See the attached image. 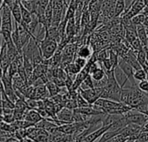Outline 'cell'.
<instances>
[{
    "mask_svg": "<svg viewBox=\"0 0 148 142\" xmlns=\"http://www.w3.org/2000/svg\"><path fill=\"white\" fill-rule=\"evenodd\" d=\"M37 43L43 60L51 58L58 49V43L52 39L43 38Z\"/></svg>",
    "mask_w": 148,
    "mask_h": 142,
    "instance_id": "obj_1",
    "label": "cell"
},
{
    "mask_svg": "<svg viewBox=\"0 0 148 142\" xmlns=\"http://www.w3.org/2000/svg\"><path fill=\"white\" fill-rule=\"evenodd\" d=\"M1 16H2V27L1 31H10L12 32L13 25H12V14L11 10L8 5L3 4L0 7Z\"/></svg>",
    "mask_w": 148,
    "mask_h": 142,
    "instance_id": "obj_2",
    "label": "cell"
},
{
    "mask_svg": "<svg viewBox=\"0 0 148 142\" xmlns=\"http://www.w3.org/2000/svg\"><path fill=\"white\" fill-rule=\"evenodd\" d=\"M127 123H133L142 127L148 121V115L135 109H131L124 115Z\"/></svg>",
    "mask_w": 148,
    "mask_h": 142,
    "instance_id": "obj_3",
    "label": "cell"
},
{
    "mask_svg": "<svg viewBox=\"0 0 148 142\" xmlns=\"http://www.w3.org/2000/svg\"><path fill=\"white\" fill-rule=\"evenodd\" d=\"M103 88L99 87H94L88 89H78L82 96L90 104L93 105L99 98H101V93H102Z\"/></svg>",
    "mask_w": 148,
    "mask_h": 142,
    "instance_id": "obj_4",
    "label": "cell"
},
{
    "mask_svg": "<svg viewBox=\"0 0 148 142\" xmlns=\"http://www.w3.org/2000/svg\"><path fill=\"white\" fill-rule=\"evenodd\" d=\"M118 66L121 69V70L127 75L128 80L130 81V82L134 85L136 86L135 83V79L134 77V68L131 66L130 63H128L123 57L122 58H119V62H118Z\"/></svg>",
    "mask_w": 148,
    "mask_h": 142,
    "instance_id": "obj_5",
    "label": "cell"
},
{
    "mask_svg": "<svg viewBox=\"0 0 148 142\" xmlns=\"http://www.w3.org/2000/svg\"><path fill=\"white\" fill-rule=\"evenodd\" d=\"M114 77L117 81V82L119 83V85L123 88H128V87H132L134 86L130 81L128 80L127 75L121 70V69L117 65L114 69Z\"/></svg>",
    "mask_w": 148,
    "mask_h": 142,
    "instance_id": "obj_6",
    "label": "cell"
},
{
    "mask_svg": "<svg viewBox=\"0 0 148 142\" xmlns=\"http://www.w3.org/2000/svg\"><path fill=\"white\" fill-rule=\"evenodd\" d=\"M111 124L110 125H101V127L98 129H95V131H93L92 133H90L89 134H88L83 140L82 141L84 142H91V141H98L104 133H106L107 131H108L111 128Z\"/></svg>",
    "mask_w": 148,
    "mask_h": 142,
    "instance_id": "obj_7",
    "label": "cell"
},
{
    "mask_svg": "<svg viewBox=\"0 0 148 142\" xmlns=\"http://www.w3.org/2000/svg\"><path fill=\"white\" fill-rule=\"evenodd\" d=\"M56 119L60 121L61 122H62L63 124L74 122V111L63 107L56 114Z\"/></svg>",
    "mask_w": 148,
    "mask_h": 142,
    "instance_id": "obj_8",
    "label": "cell"
},
{
    "mask_svg": "<svg viewBox=\"0 0 148 142\" xmlns=\"http://www.w3.org/2000/svg\"><path fill=\"white\" fill-rule=\"evenodd\" d=\"M75 113H79L87 116H95V115H103V113L100 110L95 109L93 105H89L87 107H82V108H76L73 110Z\"/></svg>",
    "mask_w": 148,
    "mask_h": 142,
    "instance_id": "obj_9",
    "label": "cell"
},
{
    "mask_svg": "<svg viewBox=\"0 0 148 142\" xmlns=\"http://www.w3.org/2000/svg\"><path fill=\"white\" fill-rule=\"evenodd\" d=\"M93 52L94 51H93L91 46L88 43H84V44L78 47L77 51H76V56L86 58V59H88L92 56Z\"/></svg>",
    "mask_w": 148,
    "mask_h": 142,
    "instance_id": "obj_10",
    "label": "cell"
},
{
    "mask_svg": "<svg viewBox=\"0 0 148 142\" xmlns=\"http://www.w3.org/2000/svg\"><path fill=\"white\" fill-rule=\"evenodd\" d=\"M20 1L21 0H14V3L10 8L12 16L14 17V20L18 24L22 22V14H21V8H20Z\"/></svg>",
    "mask_w": 148,
    "mask_h": 142,
    "instance_id": "obj_11",
    "label": "cell"
},
{
    "mask_svg": "<svg viewBox=\"0 0 148 142\" xmlns=\"http://www.w3.org/2000/svg\"><path fill=\"white\" fill-rule=\"evenodd\" d=\"M6 43H7V56H8V59L10 60V62H11L17 57L18 55H20V53L18 52L16 45L12 42V40Z\"/></svg>",
    "mask_w": 148,
    "mask_h": 142,
    "instance_id": "obj_12",
    "label": "cell"
},
{
    "mask_svg": "<svg viewBox=\"0 0 148 142\" xmlns=\"http://www.w3.org/2000/svg\"><path fill=\"white\" fill-rule=\"evenodd\" d=\"M136 31H137V37L140 40L143 47L148 45V36L147 34L146 27L141 24V25H137L136 26Z\"/></svg>",
    "mask_w": 148,
    "mask_h": 142,
    "instance_id": "obj_13",
    "label": "cell"
},
{
    "mask_svg": "<svg viewBox=\"0 0 148 142\" xmlns=\"http://www.w3.org/2000/svg\"><path fill=\"white\" fill-rule=\"evenodd\" d=\"M63 69L65 70V72L67 73L68 75H69L70 77H72V78L75 80V75L81 71L82 69H81L77 64H75L74 62H72L69 63L68 65H66V66L63 68Z\"/></svg>",
    "mask_w": 148,
    "mask_h": 142,
    "instance_id": "obj_14",
    "label": "cell"
},
{
    "mask_svg": "<svg viewBox=\"0 0 148 142\" xmlns=\"http://www.w3.org/2000/svg\"><path fill=\"white\" fill-rule=\"evenodd\" d=\"M20 8H21V14H22V22L25 24H28L31 22L32 17H33V14L29 11L21 3L20 1Z\"/></svg>",
    "mask_w": 148,
    "mask_h": 142,
    "instance_id": "obj_15",
    "label": "cell"
},
{
    "mask_svg": "<svg viewBox=\"0 0 148 142\" xmlns=\"http://www.w3.org/2000/svg\"><path fill=\"white\" fill-rule=\"evenodd\" d=\"M45 85H46V88H47V89H48V91H49V97H52V96H54V95L59 94L60 91H61V88H62V87H59L58 85H56V84L54 82H52V81H50V82L48 81V82L45 83Z\"/></svg>",
    "mask_w": 148,
    "mask_h": 142,
    "instance_id": "obj_16",
    "label": "cell"
},
{
    "mask_svg": "<svg viewBox=\"0 0 148 142\" xmlns=\"http://www.w3.org/2000/svg\"><path fill=\"white\" fill-rule=\"evenodd\" d=\"M125 9H126L125 0H116L115 6H114V17H119L124 12Z\"/></svg>",
    "mask_w": 148,
    "mask_h": 142,
    "instance_id": "obj_17",
    "label": "cell"
},
{
    "mask_svg": "<svg viewBox=\"0 0 148 142\" xmlns=\"http://www.w3.org/2000/svg\"><path fill=\"white\" fill-rule=\"evenodd\" d=\"M91 76L93 78V80L95 82H98V81H101L102 80L105 76H106V71L105 69L101 67L98 68L96 70H95L92 74H91Z\"/></svg>",
    "mask_w": 148,
    "mask_h": 142,
    "instance_id": "obj_18",
    "label": "cell"
},
{
    "mask_svg": "<svg viewBox=\"0 0 148 142\" xmlns=\"http://www.w3.org/2000/svg\"><path fill=\"white\" fill-rule=\"evenodd\" d=\"M94 87H95V85H94V80H93L91 75L89 74V75H87V77L81 83L79 88L80 89H88V88H94Z\"/></svg>",
    "mask_w": 148,
    "mask_h": 142,
    "instance_id": "obj_19",
    "label": "cell"
},
{
    "mask_svg": "<svg viewBox=\"0 0 148 142\" xmlns=\"http://www.w3.org/2000/svg\"><path fill=\"white\" fill-rule=\"evenodd\" d=\"M134 77L136 81H143V80H146L147 78V71L144 69H137L134 71Z\"/></svg>",
    "mask_w": 148,
    "mask_h": 142,
    "instance_id": "obj_20",
    "label": "cell"
},
{
    "mask_svg": "<svg viewBox=\"0 0 148 142\" xmlns=\"http://www.w3.org/2000/svg\"><path fill=\"white\" fill-rule=\"evenodd\" d=\"M145 18H146V15H144L142 12H140L139 14L135 15V16L131 19V21H132V23H133L134 25L137 26V25H141V24H143Z\"/></svg>",
    "mask_w": 148,
    "mask_h": 142,
    "instance_id": "obj_21",
    "label": "cell"
},
{
    "mask_svg": "<svg viewBox=\"0 0 148 142\" xmlns=\"http://www.w3.org/2000/svg\"><path fill=\"white\" fill-rule=\"evenodd\" d=\"M136 57H137V60H138L139 63H140V64L141 65V67H142V65L147 62V51H146V49H144V47H143L142 49L137 51V56H136Z\"/></svg>",
    "mask_w": 148,
    "mask_h": 142,
    "instance_id": "obj_22",
    "label": "cell"
},
{
    "mask_svg": "<svg viewBox=\"0 0 148 142\" xmlns=\"http://www.w3.org/2000/svg\"><path fill=\"white\" fill-rule=\"evenodd\" d=\"M108 59L110 60L113 68H115L118 65L119 56H118V54L115 51H114V50H109L108 51Z\"/></svg>",
    "mask_w": 148,
    "mask_h": 142,
    "instance_id": "obj_23",
    "label": "cell"
},
{
    "mask_svg": "<svg viewBox=\"0 0 148 142\" xmlns=\"http://www.w3.org/2000/svg\"><path fill=\"white\" fill-rule=\"evenodd\" d=\"M76 103H77V108H82V107H87L89 106L90 104L82 96V95L80 94V92L78 91V95L76 96Z\"/></svg>",
    "mask_w": 148,
    "mask_h": 142,
    "instance_id": "obj_24",
    "label": "cell"
},
{
    "mask_svg": "<svg viewBox=\"0 0 148 142\" xmlns=\"http://www.w3.org/2000/svg\"><path fill=\"white\" fill-rule=\"evenodd\" d=\"M75 64H77L81 69L84 68L88 62V59L86 58H83V57H81V56H75V58H74V61H73Z\"/></svg>",
    "mask_w": 148,
    "mask_h": 142,
    "instance_id": "obj_25",
    "label": "cell"
},
{
    "mask_svg": "<svg viewBox=\"0 0 148 142\" xmlns=\"http://www.w3.org/2000/svg\"><path fill=\"white\" fill-rule=\"evenodd\" d=\"M130 45L132 46V49H134V51H136V52L143 49V45H142L140 40L138 37L135 38V39L130 43Z\"/></svg>",
    "mask_w": 148,
    "mask_h": 142,
    "instance_id": "obj_26",
    "label": "cell"
},
{
    "mask_svg": "<svg viewBox=\"0 0 148 142\" xmlns=\"http://www.w3.org/2000/svg\"><path fill=\"white\" fill-rule=\"evenodd\" d=\"M138 88L143 91V92H146L148 94V81L146 79V80H143V81H140L139 85H138Z\"/></svg>",
    "mask_w": 148,
    "mask_h": 142,
    "instance_id": "obj_27",
    "label": "cell"
},
{
    "mask_svg": "<svg viewBox=\"0 0 148 142\" xmlns=\"http://www.w3.org/2000/svg\"><path fill=\"white\" fill-rule=\"evenodd\" d=\"M137 141H148V132H140Z\"/></svg>",
    "mask_w": 148,
    "mask_h": 142,
    "instance_id": "obj_28",
    "label": "cell"
},
{
    "mask_svg": "<svg viewBox=\"0 0 148 142\" xmlns=\"http://www.w3.org/2000/svg\"><path fill=\"white\" fill-rule=\"evenodd\" d=\"M141 132H148V121L141 127Z\"/></svg>",
    "mask_w": 148,
    "mask_h": 142,
    "instance_id": "obj_29",
    "label": "cell"
},
{
    "mask_svg": "<svg viewBox=\"0 0 148 142\" xmlns=\"http://www.w3.org/2000/svg\"><path fill=\"white\" fill-rule=\"evenodd\" d=\"M143 25H144L145 27H148V15L147 16H146V18H145V20H144Z\"/></svg>",
    "mask_w": 148,
    "mask_h": 142,
    "instance_id": "obj_30",
    "label": "cell"
},
{
    "mask_svg": "<svg viewBox=\"0 0 148 142\" xmlns=\"http://www.w3.org/2000/svg\"><path fill=\"white\" fill-rule=\"evenodd\" d=\"M146 30H147V34L148 36V27H146Z\"/></svg>",
    "mask_w": 148,
    "mask_h": 142,
    "instance_id": "obj_31",
    "label": "cell"
}]
</instances>
